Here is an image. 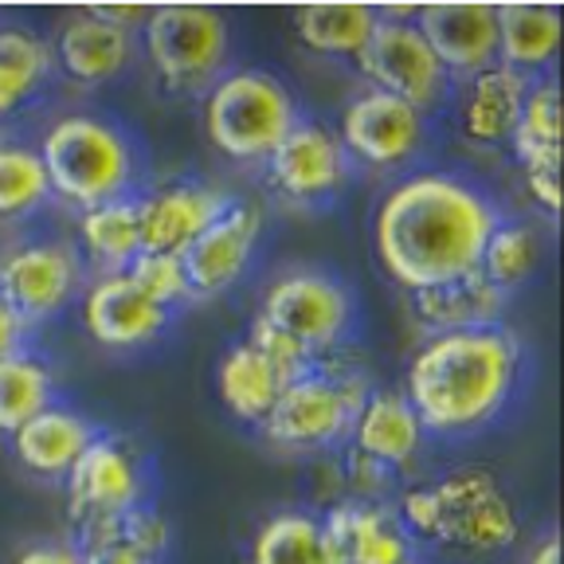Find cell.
I'll return each instance as SVG.
<instances>
[{"label":"cell","mask_w":564,"mask_h":564,"mask_svg":"<svg viewBox=\"0 0 564 564\" xmlns=\"http://www.w3.org/2000/svg\"><path fill=\"white\" fill-rule=\"evenodd\" d=\"M299 118L294 90L263 67L224 70L204 90L200 106V122L212 150L243 165H263Z\"/></svg>","instance_id":"5"},{"label":"cell","mask_w":564,"mask_h":564,"mask_svg":"<svg viewBox=\"0 0 564 564\" xmlns=\"http://www.w3.org/2000/svg\"><path fill=\"white\" fill-rule=\"evenodd\" d=\"M52 59L67 79L83 83V87H102V83L118 79L122 70H130V63L138 59V32L102 24L87 9H79L55 32Z\"/></svg>","instance_id":"20"},{"label":"cell","mask_w":564,"mask_h":564,"mask_svg":"<svg viewBox=\"0 0 564 564\" xmlns=\"http://www.w3.org/2000/svg\"><path fill=\"white\" fill-rule=\"evenodd\" d=\"M329 564H420L400 513L380 502H341L322 518Z\"/></svg>","instance_id":"17"},{"label":"cell","mask_w":564,"mask_h":564,"mask_svg":"<svg viewBox=\"0 0 564 564\" xmlns=\"http://www.w3.org/2000/svg\"><path fill=\"white\" fill-rule=\"evenodd\" d=\"M52 200L44 161L32 145L0 138V220H28Z\"/></svg>","instance_id":"33"},{"label":"cell","mask_w":564,"mask_h":564,"mask_svg":"<svg viewBox=\"0 0 564 564\" xmlns=\"http://www.w3.org/2000/svg\"><path fill=\"white\" fill-rule=\"evenodd\" d=\"M35 153L44 161L52 196L75 204L79 212L118 196H133L138 188V145L126 126L106 115H90V110L59 115L44 130Z\"/></svg>","instance_id":"4"},{"label":"cell","mask_w":564,"mask_h":564,"mask_svg":"<svg viewBox=\"0 0 564 564\" xmlns=\"http://www.w3.org/2000/svg\"><path fill=\"white\" fill-rule=\"evenodd\" d=\"M372 24H377V9L357 4V0H317V4H302L294 12L299 40L326 59H357Z\"/></svg>","instance_id":"29"},{"label":"cell","mask_w":564,"mask_h":564,"mask_svg":"<svg viewBox=\"0 0 564 564\" xmlns=\"http://www.w3.org/2000/svg\"><path fill=\"white\" fill-rule=\"evenodd\" d=\"M251 564H329L322 518L306 510H282L267 518L251 541Z\"/></svg>","instance_id":"32"},{"label":"cell","mask_w":564,"mask_h":564,"mask_svg":"<svg viewBox=\"0 0 564 564\" xmlns=\"http://www.w3.org/2000/svg\"><path fill=\"white\" fill-rule=\"evenodd\" d=\"M83 326L102 349L130 352L161 341L173 326V310L158 306L150 294H141L126 271L95 274L83 286Z\"/></svg>","instance_id":"15"},{"label":"cell","mask_w":564,"mask_h":564,"mask_svg":"<svg viewBox=\"0 0 564 564\" xmlns=\"http://www.w3.org/2000/svg\"><path fill=\"white\" fill-rule=\"evenodd\" d=\"M259 322H267L274 334L299 345L310 361L322 365V357L349 341L357 326V302L349 282L326 267H291L267 286Z\"/></svg>","instance_id":"7"},{"label":"cell","mask_w":564,"mask_h":564,"mask_svg":"<svg viewBox=\"0 0 564 564\" xmlns=\"http://www.w3.org/2000/svg\"><path fill=\"white\" fill-rule=\"evenodd\" d=\"M28 322L9 306V302L0 299V361L12 357V352H24L28 349Z\"/></svg>","instance_id":"38"},{"label":"cell","mask_w":564,"mask_h":564,"mask_svg":"<svg viewBox=\"0 0 564 564\" xmlns=\"http://www.w3.org/2000/svg\"><path fill=\"white\" fill-rule=\"evenodd\" d=\"M345 443H352V463L357 467H369L372 475H388V470L412 467L423 443H427V432H423L420 415L408 404L404 392L369 388V397H365Z\"/></svg>","instance_id":"18"},{"label":"cell","mask_w":564,"mask_h":564,"mask_svg":"<svg viewBox=\"0 0 564 564\" xmlns=\"http://www.w3.org/2000/svg\"><path fill=\"white\" fill-rule=\"evenodd\" d=\"M169 521L158 506H133L115 518L75 521V549L79 553H133L145 561H165L169 553Z\"/></svg>","instance_id":"28"},{"label":"cell","mask_w":564,"mask_h":564,"mask_svg":"<svg viewBox=\"0 0 564 564\" xmlns=\"http://www.w3.org/2000/svg\"><path fill=\"white\" fill-rule=\"evenodd\" d=\"M216 388H220L224 408H228L236 420L259 423V427H263V420L274 412V404H279L286 380H282V372L243 337V341H231L228 352L220 357V365H216Z\"/></svg>","instance_id":"26"},{"label":"cell","mask_w":564,"mask_h":564,"mask_svg":"<svg viewBox=\"0 0 564 564\" xmlns=\"http://www.w3.org/2000/svg\"><path fill=\"white\" fill-rule=\"evenodd\" d=\"M397 513L415 545H440L470 556L502 553L521 533V513L510 490L486 467H458L435 482L412 486Z\"/></svg>","instance_id":"3"},{"label":"cell","mask_w":564,"mask_h":564,"mask_svg":"<svg viewBox=\"0 0 564 564\" xmlns=\"http://www.w3.org/2000/svg\"><path fill=\"white\" fill-rule=\"evenodd\" d=\"M525 90L529 79L513 67H506V63H494V67L463 79V90H458V126H463V133L470 141H478V145L510 141L521 102H525Z\"/></svg>","instance_id":"22"},{"label":"cell","mask_w":564,"mask_h":564,"mask_svg":"<svg viewBox=\"0 0 564 564\" xmlns=\"http://www.w3.org/2000/svg\"><path fill=\"white\" fill-rule=\"evenodd\" d=\"M83 564H158L133 553H83Z\"/></svg>","instance_id":"41"},{"label":"cell","mask_w":564,"mask_h":564,"mask_svg":"<svg viewBox=\"0 0 564 564\" xmlns=\"http://www.w3.org/2000/svg\"><path fill=\"white\" fill-rule=\"evenodd\" d=\"M525 188H529V196L549 212V216L561 212V165L525 169Z\"/></svg>","instance_id":"36"},{"label":"cell","mask_w":564,"mask_h":564,"mask_svg":"<svg viewBox=\"0 0 564 564\" xmlns=\"http://www.w3.org/2000/svg\"><path fill=\"white\" fill-rule=\"evenodd\" d=\"M369 384L361 372L314 365L282 388L274 412L263 420V435L286 451H326L349 440V427L361 412Z\"/></svg>","instance_id":"8"},{"label":"cell","mask_w":564,"mask_h":564,"mask_svg":"<svg viewBox=\"0 0 564 564\" xmlns=\"http://www.w3.org/2000/svg\"><path fill=\"white\" fill-rule=\"evenodd\" d=\"M259 239H263V208L247 196H231L228 208L181 256L193 299H216L231 291L256 263Z\"/></svg>","instance_id":"14"},{"label":"cell","mask_w":564,"mask_h":564,"mask_svg":"<svg viewBox=\"0 0 564 564\" xmlns=\"http://www.w3.org/2000/svg\"><path fill=\"white\" fill-rule=\"evenodd\" d=\"M98 427L70 404H47L35 412L28 423L12 432V451H17L20 467L40 478H67L70 467L79 463L83 451L95 443Z\"/></svg>","instance_id":"21"},{"label":"cell","mask_w":564,"mask_h":564,"mask_svg":"<svg viewBox=\"0 0 564 564\" xmlns=\"http://www.w3.org/2000/svg\"><path fill=\"white\" fill-rule=\"evenodd\" d=\"M138 44L169 95H204L231 52V24L208 4H158L138 28Z\"/></svg>","instance_id":"6"},{"label":"cell","mask_w":564,"mask_h":564,"mask_svg":"<svg viewBox=\"0 0 564 564\" xmlns=\"http://www.w3.org/2000/svg\"><path fill=\"white\" fill-rule=\"evenodd\" d=\"M412 306L432 334H451V329L498 326L506 310V294L498 291L482 271H470V274H463V279L415 291Z\"/></svg>","instance_id":"24"},{"label":"cell","mask_w":564,"mask_h":564,"mask_svg":"<svg viewBox=\"0 0 564 564\" xmlns=\"http://www.w3.org/2000/svg\"><path fill=\"white\" fill-rule=\"evenodd\" d=\"M525 564H561V541L549 533V538H541L538 545H533V553L525 556Z\"/></svg>","instance_id":"40"},{"label":"cell","mask_w":564,"mask_h":564,"mask_svg":"<svg viewBox=\"0 0 564 564\" xmlns=\"http://www.w3.org/2000/svg\"><path fill=\"white\" fill-rule=\"evenodd\" d=\"M498 12V63L525 79L549 75L561 47V9L556 4H494Z\"/></svg>","instance_id":"23"},{"label":"cell","mask_w":564,"mask_h":564,"mask_svg":"<svg viewBox=\"0 0 564 564\" xmlns=\"http://www.w3.org/2000/svg\"><path fill=\"white\" fill-rule=\"evenodd\" d=\"M498 204L467 176L420 169L388 188L372 220L377 256L400 286L427 291L478 271Z\"/></svg>","instance_id":"1"},{"label":"cell","mask_w":564,"mask_h":564,"mask_svg":"<svg viewBox=\"0 0 564 564\" xmlns=\"http://www.w3.org/2000/svg\"><path fill=\"white\" fill-rule=\"evenodd\" d=\"M70 521L115 518L150 502V467L122 435H95L67 475Z\"/></svg>","instance_id":"12"},{"label":"cell","mask_w":564,"mask_h":564,"mask_svg":"<svg viewBox=\"0 0 564 564\" xmlns=\"http://www.w3.org/2000/svg\"><path fill=\"white\" fill-rule=\"evenodd\" d=\"M87 286V267L67 239H24L0 256V299L9 302L28 329L59 317Z\"/></svg>","instance_id":"10"},{"label":"cell","mask_w":564,"mask_h":564,"mask_svg":"<svg viewBox=\"0 0 564 564\" xmlns=\"http://www.w3.org/2000/svg\"><path fill=\"white\" fill-rule=\"evenodd\" d=\"M357 67H361L369 87L404 98L423 115L440 110L451 98V87H455V79L443 70L440 55L423 40L415 20L377 17L361 55H357Z\"/></svg>","instance_id":"9"},{"label":"cell","mask_w":564,"mask_h":564,"mask_svg":"<svg viewBox=\"0 0 564 564\" xmlns=\"http://www.w3.org/2000/svg\"><path fill=\"white\" fill-rule=\"evenodd\" d=\"M87 12L102 20V24L122 28V32H138L145 24V17H150L145 4H87Z\"/></svg>","instance_id":"39"},{"label":"cell","mask_w":564,"mask_h":564,"mask_svg":"<svg viewBox=\"0 0 564 564\" xmlns=\"http://www.w3.org/2000/svg\"><path fill=\"white\" fill-rule=\"evenodd\" d=\"M126 274L133 279L141 294H150L158 306L165 310H181L185 302H193V286H188V274H185V263L181 256H158V251H141Z\"/></svg>","instance_id":"35"},{"label":"cell","mask_w":564,"mask_h":564,"mask_svg":"<svg viewBox=\"0 0 564 564\" xmlns=\"http://www.w3.org/2000/svg\"><path fill=\"white\" fill-rule=\"evenodd\" d=\"M525 384V345L510 326L432 334L408 365L404 397L423 432L443 440L482 432Z\"/></svg>","instance_id":"2"},{"label":"cell","mask_w":564,"mask_h":564,"mask_svg":"<svg viewBox=\"0 0 564 564\" xmlns=\"http://www.w3.org/2000/svg\"><path fill=\"white\" fill-rule=\"evenodd\" d=\"M79 259L83 267H95L98 274H118L141 256V224H138V196H118V200L83 208L79 220Z\"/></svg>","instance_id":"25"},{"label":"cell","mask_w":564,"mask_h":564,"mask_svg":"<svg viewBox=\"0 0 564 564\" xmlns=\"http://www.w3.org/2000/svg\"><path fill=\"white\" fill-rule=\"evenodd\" d=\"M510 145L525 169L561 165V90H556L553 70L529 79L518 126L510 133Z\"/></svg>","instance_id":"30"},{"label":"cell","mask_w":564,"mask_h":564,"mask_svg":"<svg viewBox=\"0 0 564 564\" xmlns=\"http://www.w3.org/2000/svg\"><path fill=\"white\" fill-rule=\"evenodd\" d=\"M423 40L451 79H470L498 63V12L486 0H443L415 12Z\"/></svg>","instance_id":"19"},{"label":"cell","mask_w":564,"mask_h":564,"mask_svg":"<svg viewBox=\"0 0 564 564\" xmlns=\"http://www.w3.org/2000/svg\"><path fill=\"white\" fill-rule=\"evenodd\" d=\"M55 404V369L35 349L0 361V432L12 435L20 423Z\"/></svg>","instance_id":"31"},{"label":"cell","mask_w":564,"mask_h":564,"mask_svg":"<svg viewBox=\"0 0 564 564\" xmlns=\"http://www.w3.org/2000/svg\"><path fill=\"white\" fill-rule=\"evenodd\" d=\"M541 259V239L538 231L521 220H498L494 231L482 243V259H478V271L498 286V291L510 299V291L525 286V279L538 271Z\"/></svg>","instance_id":"34"},{"label":"cell","mask_w":564,"mask_h":564,"mask_svg":"<svg viewBox=\"0 0 564 564\" xmlns=\"http://www.w3.org/2000/svg\"><path fill=\"white\" fill-rule=\"evenodd\" d=\"M337 138L357 165L404 169L427 145V115L388 90L365 87L345 102Z\"/></svg>","instance_id":"11"},{"label":"cell","mask_w":564,"mask_h":564,"mask_svg":"<svg viewBox=\"0 0 564 564\" xmlns=\"http://www.w3.org/2000/svg\"><path fill=\"white\" fill-rule=\"evenodd\" d=\"M17 564H83V553L75 549V541H40V545H28Z\"/></svg>","instance_id":"37"},{"label":"cell","mask_w":564,"mask_h":564,"mask_svg":"<svg viewBox=\"0 0 564 564\" xmlns=\"http://www.w3.org/2000/svg\"><path fill=\"white\" fill-rule=\"evenodd\" d=\"M55 59L52 44L32 28L0 24V118H17L20 110L44 95Z\"/></svg>","instance_id":"27"},{"label":"cell","mask_w":564,"mask_h":564,"mask_svg":"<svg viewBox=\"0 0 564 564\" xmlns=\"http://www.w3.org/2000/svg\"><path fill=\"white\" fill-rule=\"evenodd\" d=\"M263 165L274 193L299 204L334 200L352 176V161L337 130L317 118H299Z\"/></svg>","instance_id":"13"},{"label":"cell","mask_w":564,"mask_h":564,"mask_svg":"<svg viewBox=\"0 0 564 564\" xmlns=\"http://www.w3.org/2000/svg\"><path fill=\"white\" fill-rule=\"evenodd\" d=\"M231 193L220 185L181 176L153 185L150 193L138 196V224H141V251H158V256H185L188 243L208 228L224 208Z\"/></svg>","instance_id":"16"}]
</instances>
